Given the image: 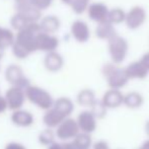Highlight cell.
I'll use <instances>...</instances> for the list:
<instances>
[{"instance_id":"obj_1","label":"cell","mask_w":149,"mask_h":149,"mask_svg":"<svg viewBox=\"0 0 149 149\" xmlns=\"http://www.w3.org/2000/svg\"><path fill=\"white\" fill-rule=\"evenodd\" d=\"M40 30L41 29L38 22H31L24 29L16 31L14 42L10 47L14 57L18 60H24L33 53L38 52L36 37Z\"/></svg>"},{"instance_id":"obj_2","label":"cell","mask_w":149,"mask_h":149,"mask_svg":"<svg viewBox=\"0 0 149 149\" xmlns=\"http://www.w3.org/2000/svg\"><path fill=\"white\" fill-rule=\"evenodd\" d=\"M24 92H26V100H29L41 110L47 111L53 106L54 98L51 93L38 85L30 84L24 89Z\"/></svg>"},{"instance_id":"obj_3","label":"cell","mask_w":149,"mask_h":149,"mask_svg":"<svg viewBox=\"0 0 149 149\" xmlns=\"http://www.w3.org/2000/svg\"><path fill=\"white\" fill-rule=\"evenodd\" d=\"M102 74L106 77L110 88L120 89L124 87L129 81L126 70L120 68L115 63H108L102 67Z\"/></svg>"},{"instance_id":"obj_4","label":"cell","mask_w":149,"mask_h":149,"mask_svg":"<svg viewBox=\"0 0 149 149\" xmlns=\"http://www.w3.org/2000/svg\"><path fill=\"white\" fill-rule=\"evenodd\" d=\"M109 53L115 64H120L125 60L128 54V43L124 38L115 35L108 40Z\"/></svg>"},{"instance_id":"obj_5","label":"cell","mask_w":149,"mask_h":149,"mask_svg":"<svg viewBox=\"0 0 149 149\" xmlns=\"http://www.w3.org/2000/svg\"><path fill=\"white\" fill-rule=\"evenodd\" d=\"M4 77L6 81L12 86H17L26 89L31 84L29 78L26 76L24 69L17 64H10L6 67Z\"/></svg>"},{"instance_id":"obj_6","label":"cell","mask_w":149,"mask_h":149,"mask_svg":"<svg viewBox=\"0 0 149 149\" xmlns=\"http://www.w3.org/2000/svg\"><path fill=\"white\" fill-rule=\"evenodd\" d=\"M79 132H80V130L78 128L76 120L70 118V117L63 120L55 128L56 138H58L61 141L72 140Z\"/></svg>"},{"instance_id":"obj_7","label":"cell","mask_w":149,"mask_h":149,"mask_svg":"<svg viewBox=\"0 0 149 149\" xmlns=\"http://www.w3.org/2000/svg\"><path fill=\"white\" fill-rule=\"evenodd\" d=\"M60 41L55 33H49L40 30L36 37V45L37 51H41L44 53L56 51L59 47Z\"/></svg>"},{"instance_id":"obj_8","label":"cell","mask_w":149,"mask_h":149,"mask_svg":"<svg viewBox=\"0 0 149 149\" xmlns=\"http://www.w3.org/2000/svg\"><path fill=\"white\" fill-rule=\"evenodd\" d=\"M4 97H5L6 102H7L8 110L10 111L22 109V107H24V102L26 100L24 89L17 86H12V85L6 90Z\"/></svg>"},{"instance_id":"obj_9","label":"cell","mask_w":149,"mask_h":149,"mask_svg":"<svg viewBox=\"0 0 149 149\" xmlns=\"http://www.w3.org/2000/svg\"><path fill=\"white\" fill-rule=\"evenodd\" d=\"M15 7L16 12L22 14L30 22H39L40 18L42 17V11L36 8L29 0L16 2Z\"/></svg>"},{"instance_id":"obj_10","label":"cell","mask_w":149,"mask_h":149,"mask_svg":"<svg viewBox=\"0 0 149 149\" xmlns=\"http://www.w3.org/2000/svg\"><path fill=\"white\" fill-rule=\"evenodd\" d=\"M146 19V12L140 6H134L129 11L126 13L125 22L127 26L132 30L140 28L145 22Z\"/></svg>"},{"instance_id":"obj_11","label":"cell","mask_w":149,"mask_h":149,"mask_svg":"<svg viewBox=\"0 0 149 149\" xmlns=\"http://www.w3.org/2000/svg\"><path fill=\"white\" fill-rule=\"evenodd\" d=\"M97 120L92 115L90 111H83L78 115L76 119L77 125L80 130V132L87 134H91L95 131L97 126Z\"/></svg>"},{"instance_id":"obj_12","label":"cell","mask_w":149,"mask_h":149,"mask_svg":"<svg viewBox=\"0 0 149 149\" xmlns=\"http://www.w3.org/2000/svg\"><path fill=\"white\" fill-rule=\"evenodd\" d=\"M70 33L73 39L78 43H86L90 37V30L88 24L81 19H77L72 22Z\"/></svg>"},{"instance_id":"obj_13","label":"cell","mask_w":149,"mask_h":149,"mask_svg":"<svg viewBox=\"0 0 149 149\" xmlns=\"http://www.w3.org/2000/svg\"><path fill=\"white\" fill-rule=\"evenodd\" d=\"M44 67L47 71L52 73L59 72L64 66V58L60 53L56 51L48 52L44 57Z\"/></svg>"},{"instance_id":"obj_14","label":"cell","mask_w":149,"mask_h":149,"mask_svg":"<svg viewBox=\"0 0 149 149\" xmlns=\"http://www.w3.org/2000/svg\"><path fill=\"white\" fill-rule=\"evenodd\" d=\"M12 124L19 128H28L31 127L35 123V116L30 111L24 110V109H18V110L12 111L11 116H10Z\"/></svg>"},{"instance_id":"obj_15","label":"cell","mask_w":149,"mask_h":149,"mask_svg":"<svg viewBox=\"0 0 149 149\" xmlns=\"http://www.w3.org/2000/svg\"><path fill=\"white\" fill-rule=\"evenodd\" d=\"M109 10L110 9L107 7L106 4L100 3V2H94V3L89 4L86 11L90 19L97 24H100V22L108 20Z\"/></svg>"},{"instance_id":"obj_16","label":"cell","mask_w":149,"mask_h":149,"mask_svg":"<svg viewBox=\"0 0 149 149\" xmlns=\"http://www.w3.org/2000/svg\"><path fill=\"white\" fill-rule=\"evenodd\" d=\"M123 100L124 95L119 89L110 88L104 94L102 102L107 109H117L123 104Z\"/></svg>"},{"instance_id":"obj_17","label":"cell","mask_w":149,"mask_h":149,"mask_svg":"<svg viewBox=\"0 0 149 149\" xmlns=\"http://www.w3.org/2000/svg\"><path fill=\"white\" fill-rule=\"evenodd\" d=\"M68 117H65L64 115L58 110H56L54 107H51L50 109H48L47 111H45L43 116V123L47 128H52L55 129L58 125Z\"/></svg>"},{"instance_id":"obj_18","label":"cell","mask_w":149,"mask_h":149,"mask_svg":"<svg viewBox=\"0 0 149 149\" xmlns=\"http://www.w3.org/2000/svg\"><path fill=\"white\" fill-rule=\"evenodd\" d=\"M39 26L41 31L49 33H55L57 31H59L61 26V20L57 15H46L40 18L39 20Z\"/></svg>"},{"instance_id":"obj_19","label":"cell","mask_w":149,"mask_h":149,"mask_svg":"<svg viewBox=\"0 0 149 149\" xmlns=\"http://www.w3.org/2000/svg\"><path fill=\"white\" fill-rule=\"evenodd\" d=\"M125 70L129 79H144L149 73V71L140 61L129 64V66L125 68Z\"/></svg>"},{"instance_id":"obj_20","label":"cell","mask_w":149,"mask_h":149,"mask_svg":"<svg viewBox=\"0 0 149 149\" xmlns=\"http://www.w3.org/2000/svg\"><path fill=\"white\" fill-rule=\"evenodd\" d=\"M56 110L62 113L65 117H70V115L74 111V104L73 102L67 96H61V97L54 100L53 106Z\"/></svg>"},{"instance_id":"obj_21","label":"cell","mask_w":149,"mask_h":149,"mask_svg":"<svg viewBox=\"0 0 149 149\" xmlns=\"http://www.w3.org/2000/svg\"><path fill=\"white\" fill-rule=\"evenodd\" d=\"M95 33L97 38H100L102 40H107V41L110 40L111 38H113L115 35H117L114 26L110 22H108V20L104 22H100V24H97Z\"/></svg>"},{"instance_id":"obj_22","label":"cell","mask_w":149,"mask_h":149,"mask_svg":"<svg viewBox=\"0 0 149 149\" xmlns=\"http://www.w3.org/2000/svg\"><path fill=\"white\" fill-rule=\"evenodd\" d=\"M73 149H90L92 146V139L90 134L79 132L71 141Z\"/></svg>"},{"instance_id":"obj_23","label":"cell","mask_w":149,"mask_h":149,"mask_svg":"<svg viewBox=\"0 0 149 149\" xmlns=\"http://www.w3.org/2000/svg\"><path fill=\"white\" fill-rule=\"evenodd\" d=\"M77 102L80 104L81 107H85V108H90L91 104L95 102V94L89 88L81 89L77 94Z\"/></svg>"},{"instance_id":"obj_24","label":"cell","mask_w":149,"mask_h":149,"mask_svg":"<svg viewBox=\"0 0 149 149\" xmlns=\"http://www.w3.org/2000/svg\"><path fill=\"white\" fill-rule=\"evenodd\" d=\"M144 98L139 92L132 91L124 96L123 104L129 109H138L143 104Z\"/></svg>"},{"instance_id":"obj_25","label":"cell","mask_w":149,"mask_h":149,"mask_svg":"<svg viewBox=\"0 0 149 149\" xmlns=\"http://www.w3.org/2000/svg\"><path fill=\"white\" fill-rule=\"evenodd\" d=\"M14 37H15V33L11 29L0 26V48L6 50L11 47L14 42Z\"/></svg>"},{"instance_id":"obj_26","label":"cell","mask_w":149,"mask_h":149,"mask_svg":"<svg viewBox=\"0 0 149 149\" xmlns=\"http://www.w3.org/2000/svg\"><path fill=\"white\" fill-rule=\"evenodd\" d=\"M61 2L69 6L76 14H82L85 12L90 4V0H61Z\"/></svg>"},{"instance_id":"obj_27","label":"cell","mask_w":149,"mask_h":149,"mask_svg":"<svg viewBox=\"0 0 149 149\" xmlns=\"http://www.w3.org/2000/svg\"><path fill=\"white\" fill-rule=\"evenodd\" d=\"M38 140H39L40 144H42V145L49 146L50 144H52L54 141H56L55 130L52 129V128L46 127L45 129L42 130V131L39 133Z\"/></svg>"},{"instance_id":"obj_28","label":"cell","mask_w":149,"mask_h":149,"mask_svg":"<svg viewBox=\"0 0 149 149\" xmlns=\"http://www.w3.org/2000/svg\"><path fill=\"white\" fill-rule=\"evenodd\" d=\"M9 22H10V26H11V29L15 31L22 30V29H24L26 26L31 24V22L26 20V18H24L22 14L18 13V12H15V13L11 16Z\"/></svg>"},{"instance_id":"obj_29","label":"cell","mask_w":149,"mask_h":149,"mask_svg":"<svg viewBox=\"0 0 149 149\" xmlns=\"http://www.w3.org/2000/svg\"><path fill=\"white\" fill-rule=\"evenodd\" d=\"M126 12L122 8H113L109 10L108 22H110L112 24H118L125 22Z\"/></svg>"},{"instance_id":"obj_30","label":"cell","mask_w":149,"mask_h":149,"mask_svg":"<svg viewBox=\"0 0 149 149\" xmlns=\"http://www.w3.org/2000/svg\"><path fill=\"white\" fill-rule=\"evenodd\" d=\"M107 110L108 109L106 108L104 104H102V100H95V102L91 104L90 107V112L92 113L94 117L96 118V120L98 119H104L107 115Z\"/></svg>"},{"instance_id":"obj_31","label":"cell","mask_w":149,"mask_h":149,"mask_svg":"<svg viewBox=\"0 0 149 149\" xmlns=\"http://www.w3.org/2000/svg\"><path fill=\"white\" fill-rule=\"evenodd\" d=\"M36 8H38L41 11L48 9L49 7H51L53 4L54 0H29Z\"/></svg>"},{"instance_id":"obj_32","label":"cell","mask_w":149,"mask_h":149,"mask_svg":"<svg viewBox=\"0 0 149 149\" xmlns=\"http://www.w3.org/2000/svg\"><path fill=\"white\" fill-rule=\"evenodd\" d=\"M47 149H73L72 143L69 141H54L52 144L47 146Z\"/></svg>"},{"instance_id":"obj_33","label":"cell","mask_w":149,"mask_h":149,"mask_svg":"<svg viewBox=\"0 0 149 149\" xmlns=\"http://www.w3.org/2000/svg\"><path fill=\"white\" fill-rule=\"evenodd\" d=\"M4 149H26V147L24 145V144L19 143V142L12 141V142H9V143L6 144Z\"/></svg>"},{"instance_id":"obj_34","label":"cell","mask_w":149,"mask_h":149,"mask_svg":"<svg viewBox=\"0 0 149 149\" xmlns=\"http://www.w3.org/2000/svg\"><path fill=\"white\" fill-rule=\"evenodd\" d=\"M7 110L8 107L5 97H4V95H1V93H0V114H4Z\"/></svg>"},{"instance_id":"obj_35","label":"cell","mask_w":149,"mask_h":149,"mask_svg":"<svg viewBox=\"0 0 149 149\" xmlns=\"http://www.w3.org/2000/svg\"><path fill=\"white\" fill-rule=\"evenodd\" d=\"M92 149H110V147H109V144L107 143L106 141L100 140V141L95 142V143L93 144Z\"/></svg>"},{"instance_id":"obj_36","label":"cell","mask_w":149,"mask_h":149,"mask_svg":"<svg viewBox=\"0 0 149 149\" xmlns=\"http://www.w3.org/2000/svg\"><path fill=\"white\" fill-rule=\"evenodd\" d=\"M140 62L144 65L146 69L149 71V53H146L144 56H142V58L140 59Z\"/></svg>"},{"instance_id":"obj_37","label":"cell","mask_w":149,"mask_h":149,"mask_svg":"<svg viewBox=\"0 0 149 149\" xmlns=\"http://www.w3.org/2000/svg\"><path fill=\"white\" fill-rule=\"evenodd\" d=\"M139 149H149V139L147 140V141H145L143 144L141 145V147H140Z\"/></svg>"},{"instance_id":"obj_38","label":"cell","mask_w":149,"mask_h":149,"mask_svg":"<svg viewBox=\"0 0 149 149\" xmlns=\"http://www.w3.org/2000/svg\"><path fill=\"white\" fill-rule=\"evenodd\" d=\"M145 131H146V134L148 135L149 137V121L146 123V126H145Z\"/></svg>"},{"instance_id":"obj_39","label":"cell","mask_w":149,"mask_h":149,"mask_svg":"<svg viewBox=\"0 0 149 149\" xmlns=\"http://www.w3.org/2000/svg\"><path fill=\"white\" fill-rule=\"evenodd\" d=\"M20 1H24V0H15V3L16 2H20Z\"/></svg>"}]
</instances>
